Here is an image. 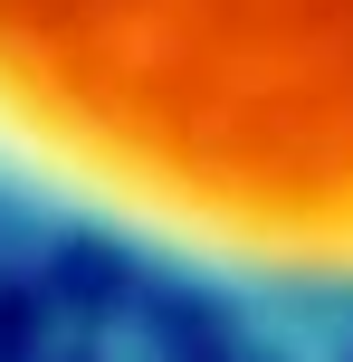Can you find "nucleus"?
Listing matches in <instances>:
<instances>
[{"mask_svg":"<svg viewBox=\"0 0 353 362\" xmlns=\"http://www.w3.org/2000/svg\"><path fill=\"white\" fill-rule=\"evenodd\" d=\"M0 172L191 267L353 286V0H0Z\"/></svg>","mask_w":353,"mask_h":362,"instance_id":"f257e3e1","label":"nucleus"}]
</instances>
